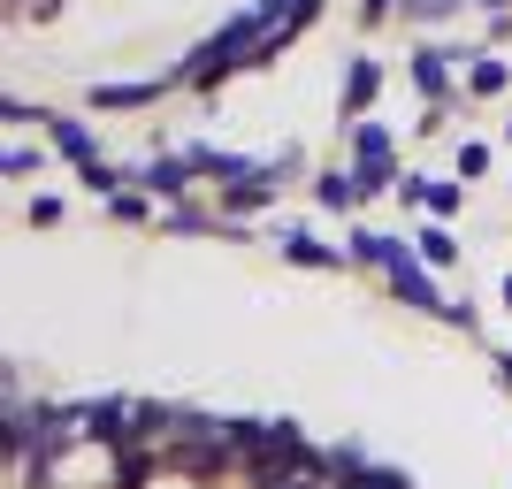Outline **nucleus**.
I'll list each match as a JSON object with an SVG mask.
<instances>
[{
    "mask_svg": "<svg viewBox=\"0 0 512 489\" xmlns=\"http://www.w3.org/2000/svg\"><path fill=\"white\" fill-rule=\"evenodd\" d=\"M306 474H329V459L306 444V428L268 421V436H260L253 459H245V482L253 489H291V482H306Z\"/></svg>",
    "mask_w": 512,
    "mask_h": 489,
    "instance_id": "nucleus-1",
    "label": "nucleus"
},
{
    "mask_svg": "<svg viewBox=\"0 0 512 489\" xmlns=\"http://www.w3.org/2000/svg\"><path fill=\"white\" fill-rule=\"evenodd\" d=\"M352 184L367 192H398V153H390V130L383 123H352Z\"/></svg>",
    "mask_w": 512,
    "mask_h": 489,
    "instance_id": "nucleus-2",
    "label": "nucleus"
},
{
    "mask_svg": "<svg viewBox=\"0 0 512 489\" xmlns=\"http://www.w3.org/2000/svg\"><path fill=\"white\" fill-rule=\"evenodd\" d=\"M390 291L406 298V306H421V314H444L451 298L436 291V276H428V260H421V245H413L406 260H398V268H390Z\"/></svg>",
    "mask_w": 512,
    "mask_h": 489,
    "instance_id": "nucleus-3",
    "label": "nucleus"
},
{
    "mask_svg": "<svg viewBox=\"0 0 512 489\" xmlns=\"http://www.w3.org/2000/svg\"><path fill=\"white\" fill-rule=\"evenodd\" d=\"M413 253V237H390V230H352L344 237V260H352V268H398V260Z\"/></svg>",
    "mask_w": 512,
    "mask_h": 489,
    "instance_id": "nucleus-4",
    "label": "nucleus"
},
{
    "mask_svg": "<svg viewBox=\"0 0 512 489\" xmlns=\"http://www.w3.org/2000/svg\"><path fill=\"white\" fill-rule=\"evenodd\" d=\"M406 77H413V92H421V100H444V92H451V54H444V46H413Z\"/></svg>",
    "mask_w": 512,
    "mask_h": 489,
    "instance_id": "nucleus-5",
    "label": "nucleus"
},
{
    "mask_svg": "<svg viewBox=\"0 0 512 489\" xmlns=\"http://www.w3.org/2000/svg\"><path fill=\"white\" fill-rule=\"evenodd\" d=\"M276 245H283V260H291V268H337V260H344V253H329V245H321V237L306 230V222H291V230H283Z\"/></svg>",
    "mask_w": 512,
    "mask_h": 489,
    "instance_id": "nucleus-6",
    "label": "nucleus"
},
{
    "mask_svg": "<svg viewBox=\"0 0 512 489\" xmlns=\"http://www.w3.org/2000/svg\"><path fill=\"white\" fill-rule=\"evenodd\" d=\"M46 130H54V153H62V161H77V169H92V161H100V146H92V130H85V123L46 115Z\"/></svg>",
    "mask_w": 512,
    "mask_h": 489,
    "instance_id": "nucleus-7",
    "label": "nucleus"
},
{
    "mask_svg": "<svg viewBox=\"0 0 512 489\" xmlns=\"http://www.w3.org/2000/svg\"><path fill=\"white\" fill-rule=\"evenodd\" d=\"M176 77H153V85H100L92 92V107H146V100H161Z\"/></svg>",
    "mask_w": 512,
    "mask_h": 489,
    "instance_id": "nucleus-8",
    "label": "nucleus"
},
{
    "mask_svg": "<svg viewBox=\"0 0 512 489\" xmlns=\"http://www.w3.org/2000/svg\"><path fill=\"white\" fill-rule=\"evenodd\" d=\"M375 92H383V69H375V62H352V77H344V115L375 107Z\"/></svg>",
    "mask_w": 512,
    "mask_h": 489,
    "instance_id": "nucleus-9",
    "label": "nucleus"
},
{
    "mask_svg": "<svg viewBox=\"0 0 512 489\" xmlns=\"http://www.w3.org/2000/svg\"><path fill=\"white\" fill-rule=\"evenodd\" d=\"M467 85L490 100V92H505V85H512V69L497 62V54H467Z\"/></svg>",
    "mask_w": 512,
    "mask_h": 489,
    "instance_id": "nucleus-10",
    "label": "nucleus"
},
{
    "mask_svg": "<svg viewBox=\"0 0 512 489\" xmlns=\"http://www.w3.org/2000/svg\"><path fill=\"white\" fill-rule=\"evenodd\" d=\"M413 245H421V260H428V268H451V260H459V237H451L444 222H428V230L413 237Z\"/></svg>",
    "mask_w": 512,
    "mask_h": 489,
    "instance_id": "nucleus-11",
    "label": "nucleus"
},
{
    "mask_svg": "<svg viewBox=\"0 0 512 489\" xmlns=\"http://www.w3.org/2000/svg\"><path fill=\"white\" fill-rule=\"evenodd\" d=\"M314 199H321V207H352V199H360L352 169H329V176H314Z\"/></svg>",
    "mask_w": 512,
    "mask_h": 489,
    "instance_id": "nucleus-12",
    "label": "nucleus"
},
{
    "mask_svg": "<svg viewBox=\"0 0 512 489\" xmlns=\"http://www.w3.org/2000/svg\"><path fill=\"white\" fill-rule=\"evenodd\" d=\"M459 8H467V0H406V16H413V23H451Z\"/></svg>",
    "mask_w": 512,
    "mask_h": 489,
    "instance_id": "nucleus-13",
    "label": "nucleus"
},
{
    "mask_svg": "<svg viewBox=\"0 0 512 489\" xmlns=\"http://www.w3.org/2000/svg\"><path fill=\"white\" fill-rule=\"evenodd\" d=\"M31 169H39V153H31V146H8V153H0V176H16V184H23Z\"/></svg>",
    "mask_w": 512,
    "mask_h": 489,
    "instance_id": "nucleus-14",
    "label": "nucleus"
},
{
    "mask_svg": "<svg viewBox=\"0 0 512 489\" xmlns=\"http://www.w3.org/2000/svg\"><path fill=\"white\" fill-rule=\"evenodd\" d=\"M314 16H321V0H291V8H283V23H291V31H306Z\"/></svg>",
    "mask_w": 512,
    "mask_h": 489,
    "instance_id": "nucleus-15",
    "label": "nucleus"
},
{
    "mask_svg": "<svg viewBox=\"0 0 512 489\" xmlns=\"http://www.w3.org/2000/svg\"><path fill=\"white\" fill-rule=\"evenodd\" d=\"M490 169V146H459V176H482Z\"/></svg>",
    "mask_w": 512,
    "mask_h": 489,
    "instance_id": "nucleus-16",
    "label": "nucleus"
},
{
    "mask_svg": "<svg viewBox=\"0 0 512 489\" xmlns=\"http://www.w3.org/2000/svg\"><path fill=\"white\" fill-rule=\"evenodd\" d=\"M54 8H62V0H16V16H31V23H46Z\"/></svg>",
    "mask_w": 512,
    "mask_h": 489,
    "instance_id": "nucleus-17",
    "label": "nucleus"
},
{
    "mask_svg": "<svg viewBox=\"0 0 512 489\" xmlns=\"http://www.w3.org/2000/svg\"><path fill=\"white\" fill-rule=\"evenodd\" d=\"M390 8H406V0H360V23H383Z\"/></svg>",
    "mask_w": 512,
    "mask_h": 489,
    "instance_id": "nucleus-18",
    "label": "nucleus"
},
{
    "mask_svg": "<svg viewBox=\"0 0 512 489\" xmlns=\"http://www.w3.org/2000/svg\"><path fill=\"white\" fill-rule=\"evenodd\" d=\"M497 375H505V383H512V352H497Z\"/></svg>",
    "mask_w": 512,
    "mask_h": 489,
    "instance_id": "nucleus-19",
    "label": "nucleus"
},
{
    "mask_svg": "<svg viewBox=\"0 0 512 489\" xmlns=\"http://www.w3.org/2000/svg\"><path fill=\"white\" fill-rule=\"evenodd\" d=\"M291 489H321V474H306V482H291Z\"/></svg>",
    "mask_w": 512,
    "mask_h": 489,
    "instance_id": "nucleus-20",
    "label": "nucleus"
},
{
    "mask_svg": "<svg viewBox=\"0 0 512 489\" xmlns=\"http://www.w3.org/2000/svg\"><path fill=\"white\" fill-rule=\"evenodd\" d=\"M482 8H512V0H482Z\"/></svg>",
    "mask_w": 512,
    "mask_h": 489,
    "instance_id": "nucleus-21",
    "label": "nucleus"
},
{
    "mask_svg": "<svg viewBox=\"0 0 512 489\" xmlns=\"http://www.w3.org/2000/svg\"><path fill=\"white\" fill-rule=\"evenodd\" d=\"M505 306H512V276H505Z\"/></svg>",
    "mask_w": 512,
    "mask_h": 489,
    "instance_id": "nucleus-22",
    "label": "nucleus"
}]
</instances>
